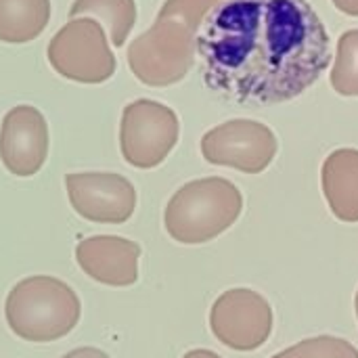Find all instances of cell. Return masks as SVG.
<instances>
[{"instance_id": "19", "label": "cell", "mask_w": 358, "mask_h": 358, "mask_svg": "<svg viewBox=\"0 0 358 358\" xmlns=\"http://www.w3.org/2000/svg\"><path fill=\"white\" fill-rule=\"evenodd\" d=\"M331 2L340 13L350 15V17H358V0H331Z\"/></svg>"}, {"instance_id": "17", "label": "cell", "mask_w": 358, "mask_h": 358, "mask_svg": "<svg viewBox=\"0 0 358 358\" xmlns=\"http://www.w3.org/2000/svg\"><path fill=\"white\" fill-rule=\"evenodd\" d=\"M222 0H166L159 10L164 13H174L191 21L193 25L201 27L206 17L220 4Z\"/></svg>"}, {"instance_id": "8", "label": "cell", "mask_w": 358, "mask_h": 358, "mask_svg": "<svg viewBox=\"0 0 358 358\" xmlns=\"http://www.w3.org/2000/svg\"><path fill=\"white\" fill-rule=\"evenodd\" d=\"M273 308L268 300L248 287H235L218 296L210 310V329L220 344L237 352L258 350L273 334Z\"/></svg>"}, {"instance_id": "5", "label": "cell", "mask_w": 358, "mask_h": 358, "mask_svg": "<svg viewBox=\"0 0 358 358\" xmlns=\"http://www.w3.org/2000/svg\"><path fill=\"white\" fill-rule=\"evenodd\" d=\"M46 57L59 76L80 84H103L115 73L107 31L90 17L69 19L48 42Z\"/></svg>"}, {"instance_id": "20", "label": "cell", "mask_w": 358, "mask_h": 358, "mask_svg": "<svg viewBox=\"0 0 358 358\" xmlns=\"http://www.w3.org/2000/svg\"><path fill=\"white\" fill-rule=\"evenodd\" d=\"M182 358H222L220 355L212 352V350H206V348H195V350H189Z\"/></svg>"}, {"instance_id": "18", "label": "cell", "mask_w": 358, "mask_h": 358, "mask_svg": "<svg viewBox=\"0 0 358 358\" xmlns=\"http://www.w3.org/2000/svg\"><path fill=\"white\" fill-rule=\"evenodd\" d=\"M63 358H109V355H107V352H103V350H99V348H90V346H86V348H78V350L67 352Z\"/></svg>"}, {"instance_id": "13", "label": "cell", "mask_w": 358, "mask_h": 358, "mask_svg": "<svg viewBox=\"0 0 358 358\" xmlns=\"http://www.w3.org/2000/svg\"><path fill=\"white\" fill-rule=\"evenodd\" d=\"M50 21V0H0V42L36 40Z\"/></svg>"}, {"instance_id": "21", "label": "cell", "mask_w": 358, "mask_h": 358, "mask_svg": "<svg viewBox=\"0 0 358 358\" xmlns=\"http://www.w3.org/2000/svg\"><path fill=\"white\" fill-rule=\"evenodd\" d=\"M355 308H357V317H358V292H357V298H355Z\"/></svg>"}, {"instance_id": "12", "label": "cell", "mask_w": 358, "mask_h": 358, "mask_svg": "<svg viewBox=\"0 0 358 358\" xmlns=\"http://www.w3.org/2000/svg\"><path fill=\"white\" fill-rule=\"evenodd\" d=\"M321 185L331 214L342 222H358V149L329 153L321 168Z\"/></svg>"}, {"instance_id": "9", "label": "cell", "mask_w": 358, "mask_h": 358, "mask_svg": "<svg viewBox=\"0 0 358 358\" xmlns=\"http://www.w3.org/2000/svg\"><path fill=\"white\" fill-rule=\"evenodd\" d=\"M71 208L90 222L124 224L136 208L134 185L113 172H78L65 176Z\"/></svg>"}, {"instance_id": "11", "label": "cell", "mask_w": 358, "mask_h": 358, "mask_svg": "<svg viewBox=\"0 0 358 358\" xmlns=\"http://www.w3.org/2000/svg\"><path fill=\"white\" fill-rule=\"evenodd\" d=\"M138 243L115 237L94 235L76 245L80 268L94 281L111 287H128L138 281Z\"/></svg>"}, {"instance_id": "16", "label": "cell", "mask_w": 358, "mask_h": 358, "mask_svg": "<svg viewBox=\"0 0 358 358\" xmlns=\"http://www.w3.org/2000/svg\"><path fill=\"white\" fill-rule=\"evenodd\" d=\"M273 358H358V350L342 338L317 336L298 342Z\"/></svg>"}, {"instance_id": "4", "label": "cell", "mask_w": 358, "mask_h": 358, "mask_svg": "<svg viewBox=\"0 0 358 358\" xmlns=\"http://www.w3.org/2000/svg\"><path fill=\"white\" fill-rule=\"evenodd\" d=\"M199 27L174 13H157L155 23L128 46L130 71L151 88L180 82L195 63Z\"/></svg>"}, {"instance_id": "2", "label": "cell", "mask_w": 358, "mask_h": 358, "mask_svg": "<svg viewBox=\"0 0 358 358\" xmlns=\"http://www.w3.org/2000/svg\"><path fill=\"white\" fill-rule=\"evenodd\" d=\"M243 212L241 191L227 178L208 176L182 185L164 212L168 235L185 245H199L229 231Z\"/></svg>"}, {"instance_id": "14", "label": "cell", "mask_w": 358, "mask_h": 358, "mask_svg": "<svg viewBox=\"0 0 358 358\" xmlns=\"http://www.w3.org/2000/svg\"><path fill=\"white\" fill-rule=\"evenodd\" d=\"M71 19L90 17L103 25L113 46H124L134 23L136 2L134 0H76L69 8Z\"/></svg>"}, {"instance_id": "6", "label": "cell", "mask_w": 358, "mask_h": 358, "mask_svg": "<svg viewBox=\"0 0 358 358\" xmlns=\"http://www.w3.org/2000/svg\"><path fill=\"white\" fill-rule=\"evenodd\" d=\"M180 122L172 107L138 99L124 107L120 124V149L124 159L138 168H157L176 147Z\"/></svg>"}, {"instance_id": "7", "label": "cell", "mask_w": 358, "mask_h": 358, "mask_svg": "<svg viewBox=\"0 0 358 358\" xmlns=\"http://www.w3.org/2000/svg\"><path fill=\"white\" fill-rule=\"evenodd\" d=\"M275 132L256 120H229L201 138V155L208 164L235 168L243 174L264 172L277 157Z\"/></svg>"}, {"instance_id": "15", "label": "cell", "mask_w": 358, "mask_h": 358, "mask_svg": "<svg viewBox=\"0 0 358 358\" xmlns=\"http://www.w3.org/2000/svg\"><path fill=\"white\" fill-rule=\"evenodd\" d=\"M331 86L342 96H358V29L344 31L338 40Z\"/></svg>"}, {"instance_id": "10", "label": "cell", "mask_w": 358, "mask_h": 358, "mask_svg": "<svg viewBox=\"0 0 358 358\" xmlns=\"http://www.w3.org/2000/svg\"><path fill=\"white\" fill-rule=\"evenodd\" d=\"M48 157V124L31 105L13 107L0 128V159L4 168L21 178L40 172Z\"/></svg>"}, {"instance_id": "3", "label": "cell", "mask_w": 358, "mask_h": 358, "mask_svg": "<svg viewBox=\"0 0 358 358\" xmlns=\"http://www.w3.org/2000/svg\"><path fill=\"white\" fill-rule=\"evenodd\" d=\"M78 294L61 279L38 275L19 281L6 296L4 315L15 336L25 342H55L80 321Z\"/></svg>"}, {"instance_id": "1", "label": "cell", "mask_w": 358, "mask_h": 358, "mask_svg": "<svg viewBox=\"0 0 358 358\" xmlns=\"http://www.w3.org/2000/svg\"><path fill=\"white\" fill-rule=\"evenodd\" d=\"M208 86L243 105L287 103L331 65V38L308 0H227L197 36Z\"/></svg>"}]
</instances>
